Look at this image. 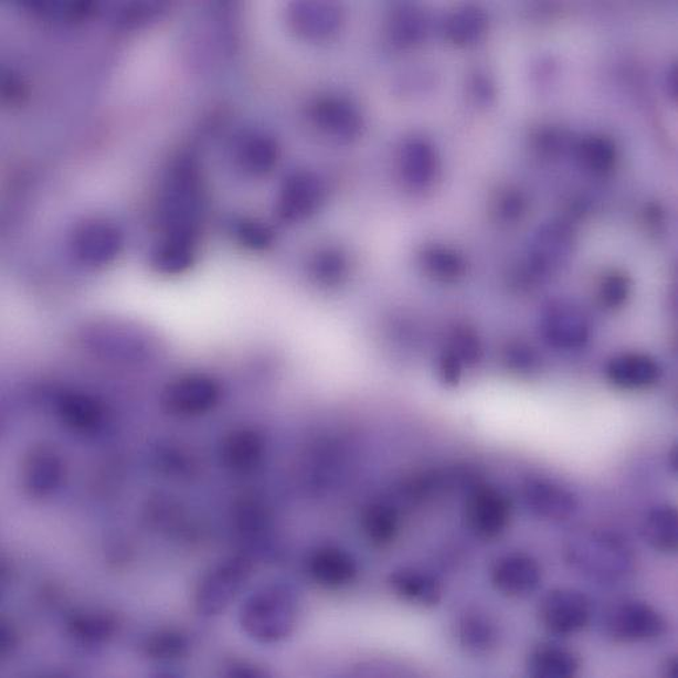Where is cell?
I'll return each mask as SVG.
<instances>
[{
  "label": "cell",
  "mask_w": 678,
  "mask_h": 678,
  "mask_svg": "<svg viewBox=\"0 0 678 678\" xmlns=\"http://www.w3.org/2000/svg\"><path fill=\"white\" fill-rule=\"evenodd\" d=\"M487 29V18L478 9L460 10L447 22V35L453 43L458 45H470L478 42L485 35Z\"/></svg>",
  "instance_id": "34"
},
{
  "label": "cell",
  "mask_w": 678,
  "mask_h": 678,
  "mask_svg": "<svg viewBox=\"0 0 678 678\" xmlns=\"http://www.w3.org/2000/svg\"><path fill=\"white\" fill-rule=\"evenodd\" d=\"M15 644L17 635L13 633V628L3 622L2 633H0V654H2V656L9 655L13 647H15Z\"/></svg>",
  "instance_id": "46"
},
{
  "label": "cell",
  "mask_w": 678,
  "mask_h": 678,
  "mask_svg": "<svg viewBox=\"0 0 678 678\" xmlns=\"http://www.w3.org/2000/svg\"><path fill=\"white\" fill-rule=\"evenodd\" d=\"M297 622V601L286 586H264L244 601L240 610L243 633L262 644L279 643L294 633Z\"/></svg>",
  "instance_id": "2"
},
{
  "label": "cell",
  "mask_w": 678,
  "mask_h": 678,
  "mask_svg": "<svg viewBox=\"0 0 678 678\" xmlns=\"http://www.w3.org/2000/svg\"><path fill=\"white\" fill-rule=\"evenodd\" d=\"M438 165L435 149L428 141L413 139L405 144L400 153L402 178L413 189H425L436 180Z\"/></svg>",
  "instance_id": "24"
},
{
  "label": "cell",
  "mask_w": 678,
  "mask_h": 678,
  "mask_svg": "<svg viewBox=\"0 0 678 678\" xmlns=\"http://www.w3.org/2000/svg\"><path fill=\"white\" fill-rule=\"evenodd\" d=\"M253 573V564L244 555L220 562L203 575L194 592V607L203 616L220 615L232 605Z\"/></svg>",
  "instance_id": "5"
},
{
  "label": "cell",
  "mask_w": 678,
  "mask_h": 678,
  "mask_svg": "<svg viewBox=\"0 0 678 678\" xmlns=\"http://www.w3.org/2000/svg\"><path fill=\"white\" fill-rule=\"evenodd\" d=\"M389 586L400 600L422 607H435L444 596L443 583L416 568L396 569L390 574Z\"/></svg>",
  "instance_id": "17"
},
{
  "label": "cell",
  "mask_w": 678,
  "mask_h": 678,
  "mask_svg": "<svg viewBox=\"0 0 678 678\" xmlns=\"http://www.w3.org/2000/svg\"><path fill=\"white\" fill-rule=\"evenodd\" d=\"M667 621L646 602L628 600L608 610L605 631L610 639L619 644L655 640L666 633Z\"/></svg>",
  "instance_id": "6"
},
{
  "label": "cell",
  "mask_w": 678,
  "mask_h": 678,
  "mask_svg": "<svg viewBox=\"0 0 678 678\" xmlns=\"http://www.w3.org/2000/svg\"><path fill=\"white\" fill-rule=\"evenodd\" d=\"M457 634L460 647L473 656L491 654L499 642L498 628L490 616L478 612L463 615L458 622Z\"/></svg>",
  "instance_id": "28"
},
{
  "label": "cell",
  "mask_w": 678,
  "mask_h": 678,
  "mask_svg": "<svg viewBox=\"0 0 678 678\" xmlns=\"http://www.w3.org/2000/svg\"><path fill=\"white\" fill-rule=\"evenodd\" d=\"M512 506L510 499L498 488L480 485L473 488L465 504V523L476 538L495 540L510 525Z\"/></svg>",
  "instance_id": "9"
},
{
  "label": "cell",
  "mask_w": 678,
  "mask_h": 678,
  "mask_svg": "<svg viewBox=\"0 0 678 678\" xmlns=\"http://www.w3.org/2000/svg\"><path fill=\"white\" fill-rule=\"evenodd\" d=\"M117 629V621L107 614H81L73 616L70 631L84 643H102L110 639Z\"/></svg>",
  "instance_id": "35"
},
{
  "label": "cell",
  "mask_w": 678,
  "mask_h": 678,
  "mask_svg": "<svg viewBox=\"0 0 678 678\" xmlns=\"http://www.w3.org/2000/svg\"><path fill=\"white\" fill-rule=\"evenodd\" d=\"M525 212V200L520 193L507 192L498 202V215L505 221L518 220Z\"/></svg>",
  "instance_id": "43"
},
{
  "label": "cell",
  "mask_w": 678,
  "mask_h": 678,
  "mask_svg": "<svg viewBox=\"0 0 678 678\" xmlns=\"http://www.w3.org/2000/svg\"><path fill=\"white\" fill-rule=\"evenodd\" d=\"M279 158V146L267 134L247 133L236 141L235 160L250 174L262 176L273 171Z\"/></svg>",
  "instance_id": "23"
},
{
  "label": "cell",
  "mask_w": 678,
  "mask_h": 678,
  "mask_svg": "<svg viewBox=\"0 0 678 678\" xmlns=\"http://www.w3.org/2000/svg\"><path fill=\"white\" fill-rule=\"evenodd\" d=\"M236 239L248 248L264 250L274 242V233L266 223L261 221L244 219L235 223Z\"/></svg>",
  "instance_id": "39"
},
{
  "label": "cell",
  "mask_w": 678,
  "mask_h": 678,
  "mask_svg": "<svg viewBox=\"0 0 678 678\" xmlns=\"http://www.w3.org/2000/svg\"><path fill=\"white\" fill-rule=\"evenodd\" d=\"M125 235L118 225L105 219H91L74 227L71 250L76 261L91 268L106 267L120 255Z\"/></svg>",
  "instance_id": "7"
},
{
  "label": "cell",
  "mask_w": 678,
  "mask_h": 678,
  "mask_svg": "<svg viewBox=\"0 0 678 678\" xmlns=\"http://www.w3.org/2000/svg\"><path fill=\"white\" fill-rule=\"evenodd\" d=\"M582 660L574 649L559 643H540L527 655V674L534 678H569L578 676Z\"/></svg>",
  "instance_id": "16"
},
{
  "label": "cell",
  "mask_w": 678,
  "mask_h": 678,
  "mask_svg": "<svg viewBox=\"0 0 678 678\" xmlns=\"http://www.w3.org/2000/svg\"><path fill=\"white\" fill-rule=\"evenodd\" d=\"M525 504L536 517L564 521L579 510L575 495L559 484L547 479H528L523 486Z\"/></svg>",
  "instance_id": "13"
},
{
  "label": "cell",
  "mask_w": 678,
  "mask_h": 678,
  "mask_svg": "<svg viewBox=\"0 0 678 678\" xmlns=\"http://www.w3.org/2000/svg\"><path fill=\"white\" fill-rule=\"evenodd\" d=\"M195 240L187 236L165 235L151 253V266L161 275L186 273L194 263Z\"/></svg>",
  "instance_id": "29"
},
{
  "label": "cell",
  "mask_w": 678,
  "mask_h": 678,
  "mask_svg": "<svg viewBox=\"0 0 678 678\" xmlns=\"http://www.w3.org/2000/svg\"><path fill=\"white\" fill-rule=\"evenodd\" d=\"M544 330L549 341L560 348H578L589 337V325L579 309L559 305L549 309Z\"/></svg>",
  "instance_id": "25"
},
{
  "label": "cell",
  "mask_w": 678,
  "mask_h": 678,
  "mask_svg": "<svg viewBox=\"0 0 678 678\" xmlns=\"http://www.w3.org/2000/svg\"><path fill=\"white\" fill-rule=\"evenodd\" d=\"M566 552L571 565L592 580H621L634 568L626 541L608 532L581 534L571 541Z\"/></svg>",
  "instance_id": "3"
},
{
  "label": "cell",
  "mask_w": 678,
  "mask_h": 678,
  "mask_svg": "<svg viewBox=\"0 0 678 678\" xmlns=\"http://www.w3.org/2000/svg\"><path fill=\"white\" fill-rule=\"evenodd\" d=\"M81 342L94 357L117 363L148 361L153 339L146 330L119 320L93 321L81 330Z\"/></svg>",
  "instance_id": "4"
},
{
  "label": "cell",
  "mask_w": 678,
  "mask_h": 678,
  "mask_svg": "<svg viewBox=\"0 0 678 678\" xmlns=\"http://www.w3.org/2000/svg\"><path fill=\"white\" fill-rule=\"evenodd\" d=\"M610 382L625 390L647 389L659 381L661 370L646 356H623L614 359L607 369Z\"/></svg>",
  "instance_id": "26"
},
{
  "label": "cell",
  "mask_w": 678,
  "mask_h": 678,
  "mask_svg": "<svg viewBox=\"0 0 678 678\" xmlns=\"http://www.w3.org/2000/svg\"><path fill=\"white\" fill-rule=\"evenodd\" d=\"M579 156L589 171L603 174L615 166L616 149L613 141L605 137H590L582 141Z\"/></svg>",
  "instance_id": "36"
},
{
  "label": "cell",
  "mask_w": 678,
  "mask_h": 678,
  "mask_svg": "<svg viewBox=\"0 0 678 678\" xmlns=\"http://www.w3.org/2000/svg\"><path fill=\"white\" fill-rule=\"evenodd\" d=\"M315 273L317 277L327 283H335L341 279L346 271L345 257L338 253H328L317 256L315 262Z\"/></svg>",
  "instance_id": "41"
},
{
  "label": "cell",
  "mask_w": 678,
  "mask_h": 678,
  "mask_svg": "<svg viewBox=\"0 0 678 678\" xmlns=\"http://www.w3.org/2000/svg\"><path fill=\"white\" fill-rule=\"evenodd\" d=\"M189 650V640L178 631H160L148 637L145 653L155 660H176L186 656Z\"/></svg>",
  "instance_id": "37"
},
{
  "label": "cell",
  "mask_w": 678,
  "mask_h": 678,
  "mask_svg": "<svg viewBox=\"0 0 678 678\" xmlns=\"http://www.w3.org/2000/svg\"><path fill=\"white\" fill-rule=\"evenodd\" d=\"M572 230L565 223L552 222L542 227L533 242L531 273L542 276L558 268L571 254Z\"/></svg>",
  "instance_id": "18"
},
{
  "label": "cell",
  "mask_w": 678,
  "mask_h": 678,
  "mask_svg": "<svg viewBox=\"0 0 678 678\" xmlns=\"http://www.w3.org/2000/svg\"><path fill=\"white\" fill-rule=\"evenodd\" d=\"M220 385L214 379L189 374L174 379L162 390L160 404L168 415L193 417L212 411L219 403Z\"/></svg>",
  "instance_id": "10"
},
{
  "label": "cell",
  "mask_w": 678,
  "mask_h": 678,
  "mask_svg": "<svg viewBox=\"0 0 678 678\" xmlns=\"http://www.w3.org/2000/svg\"><path fill=\"white\" fill-rule=\"evenodd\" d=\"M539 144L545 151L554 152L559 151V148L564 146V138L558 131H545L541 134Z\"/></svg>",
  "instance_id": "45"
},
{
  "label": "cell",
  "mask_w": 678,
  "mask_h": 678,
  "mask_svg": "<svg viewBox=\"0 0 678 678\" xmlns=\"http://www.w3.org/2000/svg\"><path fill=\"white\" fill-rule=\"evenodd\" d=\"M307 571L317 585L336 590L350 585L357 579L358 564L346 549L324 545L309 554Z\"/></svg>",
  "instance_id": "15"
},
{
  "label": "cell",
  "mask_w": 678,
  "mask_h": 678,
  "mask_svg": "<svg viewBox=\"0 0 678 678\" xmlns=\"http://www.w3.org/2000/svg\"><path fill=\"white\" fill-rule=\"evenodd\" d=\"M539 622L548 634L571 636L581 633L592 619V602L575 589H554L544 595L539 606Z\"/></svg>",
  "instance_id": "8"
},
{
  "label": "cell",
  "mask_w": 678,
  "mask_h": 678,
  "mask_svg": "<svg viewBox=\"0 0 678 678\" xmlns=\"http://www.w3.org/2000/svg\"><path fill=\"white\" fill-rule=\"evenodd\" d=\"M643 536L657 552L676 553L678 548V513L675 507L660 505L644 519Z\"/></svg>",
  "instance_id": "30"
},
{
  "label": "cell",
  "mask_w": 678,
  "mask_h": 678,
  "mask_svg": "<svg viewBox=\"0 0 678 678\" xmlns=\"http://www.w3.org/2000/svg\"><path fill=\"white\" fill-rule=\"evenodd\" d=\"M341 12L333 4L297 3L289 11V24L297 35L322 40L336 35L341 27Z\"/></svg>",
  "instance_id": "22"
},
{
  "label": "cell",
  "mask_w": 678,
  "mask_h": 678,
  "mask_svg": "<svg viewBox=\"0 0 678 678\" xmlns=\"http://www.w3.org/2000/svg\"><path fill=\"white\" fill-rule=\"evenodd\" d=\"M64 459L56 447L46 444L32 446L24 454L20 466V480L29 497L43 499L50 497L63 484Z\"/></svg>",
  "instance_id": "11"
},
{
  "label": "cell",
  "mask_w": 678,
  "mask_h": 678,
  "mask_svg": "<svg viewBox=\"0 0 678 678\" xmlns=\"http://www.w3.org/2000/svg\"><path fill=\"white\" fill-rule=\"evenodd\" d=\"M61 422L80 435H92L105 424V409L96 398L84 392H66L57 402Z\"/></svg>",
  "instance_id": "20"
},
{
  "label": "cell",
  "mask_w": 678,
  "mask_h": 678,
  "mask_svg": "<svg viewBox=\"0 0 678 678\" xmlns=\"http://www.w3.org/2000/svg\"><path fill=\"white\" fill-rule=\"evenodd\" d=\"M423 266L428 274L439 280H453L463 274V257L452 250L444 247H431L425 250L423 255Z\"/></svg>",
  "instance_id": "38"
},
{
  "label": "cell",
  "mask_w": 678,
  "mask_h": 678,
  "mask_svg": "<svg viewBox=\"0 0 678 678\" xmlns=\"http://www.w3.org/2000/svg\"><path fill=\"white\" fill-rule=\"evenodd\" d=\"M426 32V23L422 13L412 7H402L393 13L390 23L392 42L400 49H409L422 42Z\"/></svg>",
  "instance_id": "33"
},
{
  "label": "cell",
  "mask_w": 678,
  "mask_h": 678,
  "mask_svg": "<svg viewBox=\"0 0 678 678\" xmlns=\"http://www.w3.org/2000/svg\"><path fill=\"white\" fill-rule=\"evenodd\" d=\"M324 186L316 174L296 172L282 187L277 214L286 222H296L315 212L324 199Z\"/></svg>",
  "instance_id": "14"
},
{
  "label": "cell",
  "mask_w": 678,
  "mask_h": 678,
  "mask_svg": "<svg viewBox=\"0 0 678 678\" xmlns=\"http://www.w3.org/2000/svg\"><path fill=\"white\" fill-rule=\"evenodd\" d=\"M361 528L370 545L378 549L389 548L398 539L400 531L398 508L385 501L369 505L362 512Z\"/></svg>",
  "instance_id": "27"
},
{
  "label": "cell",
  "mask_w": 678,
  "mask_h": 678,
  "mask_svg": "<svg viewBox=\"0 0 678 678\" xmlns=\"http://www.w3.org/2000/svg\"><path fill=\"white\" fill-rule=\"evenodd\" d=\"M663 675L666 677H678V659L670 656L663 663Z\"/></svg>",
  "instance_id": "47"
},
{
  "label": "cell",
  "mask_w": 678,
  "mask_h": 678,
  "mask_svg": "<svg viewBox=\"0 0 678 678\" xmlns=\"http://www.w3.org/2000/svg\"><path fill=\"white\" fill-rule=\"evenodd\" d=\"M629 282L625 275L612 274L601 284L600 297L608 307H618L628 296Z\"/></svg>",
  "instance_id": "40"
},
{
  "label": "cell",
  "mask_w": 678,
  "mask_h": 678,
  "mask_svg": "<svg viewBox=\"0 0 678 678\" xmlns=\"http://www.w3.org/2000/svg\"><path fill=\"white\" fill-rule=\"evenodd\" d=\"M541 580L539 561L523 552L501 555L491 568L492 586L507 598H527L538 590Z\"/></svg>",
  "instance_id": "12"
},
{
  "label": "cell",
  "mask_w": 678,
  "mask_h": 678,
  "mask_svg": "<svg viewBox=\"0 0 678 678\" xmlns=\"http://www.w3.org/2000/svg\"><path fill=\"white\" fill-rule=\"evenodd\" d=\"M311 119L330 138L350 141L359 137L363 124L358 108L350 102L338 98L318 100L311 107Z\"/></svg>",
  "instance_id": "19"
},
{
  "label": "cell",
  "mask_w": 678,
  "mask_h": 678,
  "mask_svg": "<svg viewBox=\"0 0 678 678\" xmlns=\"http://www.w3.org/2000/svg\"><path fill=\"white\" fill-rule=\"evenodd\" d=\"M2 96L12 106L23 104L24 99L30 96L29 86L15 72L3 71Z\"/></svg>",
  "instance_id": "42"
},
{
  "label": "cell",
  "mask_w": 678,
  "mask_h": 678,
  "mask_svg": "<svg viewBox=\"0 0 678 678\" xmlns=\"http://www.w3.org/2000/svg\"><path fill=\"white\" fill-rule=\"evenodd\" d=\"M202 201L199 167L191 156H180L169 168L160 193V222L165 235L195 240Z\"/></svg>",
  "instance_id": "1"
},
{
  "label": "cell",
  "mask_w": 678,
  "mask_h": 678,
  "mask_svg": "<svg viewBox=\"0 0 678 678\" xmlns=\"http://www.w3.org/2000/svg\"><path fill=\"white\" fill-rule=\"evenodd\" d=\"M168 7L165 2L100 3V13L121 30H137L159 20Z\"/></svg>",
  "instance_id": "31"
},
{
  "label": "cell",
  "mask_w": 678,
  "mask_h": 678,
  "mask_svg": "<svg viewBox=\"0 0 678 678\" xmlns=\"http://www.w3.org/2000/svg\"><path fill=\"white\" fill-rule=\"evenodd\" d=\"M264 456V439L254 430H235L222 438L220 457L222 464L234 473H250L256 469Z\"/></svg>",
  "instance_id": "21"
},
{
  "label": "cell",
  "mask_w": 678,
  "mask_h": 678,
  "mask_svg": "<svg viewBox=\"0 0 678 678\" xmlns=\"http://www.w3.org/2000/svg\"><path fill=\"white\" fill-rule=\"evenodd\" d=\"M226 676L235 678H253L266 676V670L248 661L234 660L226 667Z\"/></svg>",
  "instance_id": "44"
},
{
  "label": "cell",
  "mask_w": 678,
  "mask_h": 678,
  "mask_svg": "<svg viewBox=\"0 0 678 678\" xmlns=\"http://www.w3.org/2000/svg\"><path fill=\"white\" fill-rule=\"evenodd\" d=\"M23 9L51 22L77 23L100 13V3L94 2H46V0H24Z\"/></svg>",
  "instance_id": "32"
}]
</instances>
